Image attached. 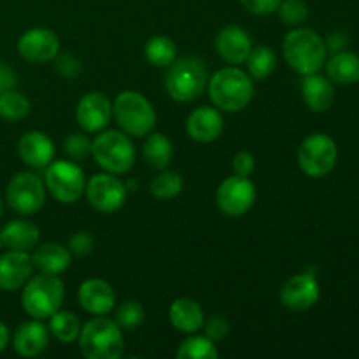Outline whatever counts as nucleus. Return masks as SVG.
<instances>
[{
  "label": "nucleus",
  "instance_id": "35",
  "mask_svg": "<svg viewBox=\"0 0 359 359\" xmlns=\"http://www.w3.org/2000/svg\"><path fill=\"white\" fill-rule=\"evenodd\" d=\"M277 13H279L283 23L290 25V27H298L309 18V7L304 0H280Z\"/></svg>",
  "mask_w": 359,
  "mask_h": 359
},
{
  "label": "nucleus",
  "instance_id": "27",
  "mask_svg": "<svg viewBox=\"0 0 359 359\" xmlns=\"http://www.w3.org/2000/svg\"><path fill=\"white\" fill-rule=\"evenodd\" d=\"M142 156L151 168L165 170L174 160V146L163 133H151L142 147Z\"/></svg>",
  "mask_w": 359,
  "mask_h": 359
},
{
  "label": "nucleus",
  "instance_id": "7",
  "mask_svg": "<svg viewBox=\"0 0 359 359\" xmlns=\"http://www.w3.org/2000/svg\"><path fill=\"white\" fill-rule=\"evenodd\" d=\"M91 154L105 172L116 175L126 174L135 161L133 142L130 140L128 133L119 130H105L98 133L91 144Z\"/></svg>",
  "mask_w": 359,
  "mask_h": 359
},
{
  "label": "nucleus",
  "instance_id": "43",
  "mask_svg": "<svg viewBox=\"0 0 359 359\" xmlns=\"http://www.w3.org/2000/svg\"><path fill=\"white\" fill-rule=\"evenodd\" d=\"M326 49H332V51L339 53L346 48V37L340 34H332L328 37V42H325Z\"/></svg>",
  "mask_w": 359,
  "mask_h": 359
},
{
  "label": "nucleus",
  "instance_id": "26",
  "mask_svg": "<svg viewBox=\"0 0 359 359\" xmlns=\"http://www.w3.org/2000/svg\"><path fill=\"white\" fill-rule=\"evenodd\" d=\"M326 72L332 83L354 84L359 81V56L342 49L335 53L326 63Z\"/></svg>",
  "mask_w": 359,
  "mask_h": 359
},
{
  "label": "nucleus",
  "instance_id": "29",
  "mask_svg": "<svg viewBox=\"0 0 359 359\" xmlns=\"http://www.w3.org/2000/svg\"><path fill=\"white\" fill-rule=\"evenodd\" d=\"M146 60L154 67H170L177 58V46L167 35H154L146 42Z\"/></svg>",
  "mask_w": 359,
  "mask_h": 359
},
{
  "label": "nucleus",
  "instance_id": "34",
  "mask_svg": "<svg viewBox=\"0 0 359 359\" xmlns=\"http://www.w3.org/2000/svg\"><path fill=\"white\" fill-rule=\"evenodd\" d=\"M146 319V311H144L142 305L135 300H126L123 304H119V307L116 309L114 321L116 325L121 328V332H133V330L140 328Z\"/></svg>",
  "mask_w": 359,
  "mask_h": 359
},
{
  "label": "nucleus",
  "instance_id": "38",
  "mask_svg": "<svg viewBox=\"0 0 359 359\" xmlns=\"http://www.w3.org/2000/svg\"><path fill=\"white\" fill-rule=\"evenodd\" d=\"M55 60H56L55 67L56 70H58V74H62V76L67 77V79H74V77L79 76L81 70H83V65H81L79 60H77L74 55H70V53L56 55Z\"/></svg>",
  "mask_w": 359,
  "mask_h": 359
},
{
  "label": "nucleus",
  "instance_id": "25",
  "mask_svg": "<svg viewBox=\"0 0 359 359\" xmlns=\"http://www.w3.org/2000/svg\"><path fill=\"white\" fill-rule=\"evenodd\" d=\"M0 233H2L6 248L27 252L32 251L34 248H37L39 238H41V230H39L32 221L25 219L9 221V223L0 230Z\"/></svg>",
  "mask_w": 359,
  "mask_h": 359
},
{
  "label": "nucleus",
  "instance_id": "8",
  "mask_svg": "<svg viewBox=\"0 0 359 359\" xmlns=\"http://www.w3.org/2000/svg\"><path fill=\"white\" fill-rule=\"evenodd\" d=\"M46 191L62 203H74L81 198L86 188L84 172L76 161H51L44 168Z\"/></svg>",
  "mask_w": 359,
  "mask_h": 359
},
{
  "label": "nucleus",
  "instance_id": "14",
  "mask_svg": "<svg viewBox=\"0 0 359 359\" xmlns=\"http://www.w3.org/2000/svg\"><path fill=\"white\" fill-rule=\"evenodd\" d=\"M18 53L25 62L48 63L60 53V41L48 28H30L18 39Z\"/></svg>",
  "mask_w": 359,
  "mask_h": 359
},
{
  "label": "nucleus",
  "instance_id": "31",
  "mask_svg": "<svg viewBox=\"0 0 359 359\" xmlns=\"http://www.w3.org/2000/svg\"><path fill=\"white\" fill-rule=\"evenodd\" d=\"M219 356L216 344L207 337H189L179 346V359H216Z\"/></svg>",
  "mask_w": 359,
  "mask_h": 359
},
{
  "label": "nucleus",
  "instance_id": "22",
  "mask_svg": "<svg viewBox=\"0 0 359 359\" xmlns=\"http://www.w3.org/2000/svg\"><path fill=\"white\" fill-rule=\"evenodd\" d=\"M302 98L314 112H326L335 102V88L330 77L314 72L302 79Z\"/></svg>",
  "mask_w": 359,
  "mask_h": 359
},
{
  "label": "nucleus",
  "instance_id": "37",
  "mask_svg": "<svg viewBox=\"0 0 359 359\" xmlns=\"http://www.w3.org/2000/svg\"><path fill=\"white\" fill-rule=\"evenodd\" d=\"M203 330H205V337L210 339L212 342H217V340H223L224 337L230 332V323L224 316H210L207 321H203Z\"/></svg>",
  "mask_w": 359,
  "mask_h": 359
},
{
  "label": "nucleus",
  "instance_id": "4",
  "mask_svg": "<svg viewBox=\"0 0 359 359\" xmlns=\"http://www.w3.org/2000/svg\"><path fill=\"white\" fill-rule=\"evenodd\" d=\"M65 297V286L58 276L39 273L28 279L21 291V305L23 311L32 319H49L56 311H60Z\"/></svg>",
  "mask_w": 359,
  "mask_h": 359
},
{
  "label": "nucleus",
  "instance_id": "10",
  "mask_svg": "<svg viewBox=\"0 0 359 359\" xmlns=\"http://www.w3.org/2000/svg\"><path fill=\"white\" fill-rule=\"evenodd\" d=\"M6 198L14 212L21 216L35 214L46 202L44 181L34 172H20L7 184Z\"/></svg>",
  "mask_w": 359,
  "mask_h": 359
},
{
  "label": "nucleus",
  "instance_id": "44",
  "mask_svg": "<svg viewBox=\"0 0 359 359\" xmlns=\"http://www.w3.org/2000/svg\"><path fill=\"white\" fill-rule=\"evenodd\" d=\"M9 340H11L9 328H7V326L0 321V353H2V351H6V347L9 346Z\"/></svg>",
  "mask_w": 359,
  "mask_h": 359
},
{
  "label": "nucleus",
  "instance_id": "9",
  "mask_svg": "<svg viewBox=\"0 0 359 359\" xmlns=\"http://www.w3.org/2000/svg\"><path fill=\"white\" fill-rule=\"evenodd\" d=\"M339 149L337 142L326 133H312L298 149V165L302 172L312 179L328 175L335 168Z\"/></svg>",
  "mask_w": 359,
  "mask_h": 359
},
{
  "label": "nucleus",
  "instance_id": "39",
  "mask_svg": "<svg viewBox=\"0 0 359 359\" xmlns=\"http://www.w3.org/2000/svg\"><path fill=\"white\" fill-rule=\"evenodd\" d=\"M93 245H95V238L91 237L90 231H77L70 237L69 242V251L70 255H76V256H88L91 251H93Z\"/></svg>",
  "mask_w": 359,
  "mask_h": 359
},
{
  "label": "nucleus",
  "instance_id": "20",
  "mask_svg": "<svg viewBox=\"0 0 359 359\" xmlns=\"http://www.w3.org/2000/svg\"><path fill=\"white\" fill-rule=\"evenodd\" d=\"M224 119L221 116L219 109L216 107H203L195 109L189 114L188 121H186V132L196 142H212L217 137L223 133Z\"/></svg>",
  "mask_w": 359,
  "mask_h": 359
},
{
  "label": "nucleus",
  "instance_id": "11",
  "mask_svg": "<svg viewBox=\"0 0 359 359\" xmlns=\"http://www.w3.org/2000/svg\"><path fill=\"white\" fill-rule=\"evenodd\" d=\"M256 202V188L249 177L231 175L226 177L216 193V203L223 214L230 217L244 216Z\"/></svg>",
  "mask_w": 359,
  "mask_h": 359
},
{
  "label": "nucleus",
  "instance_id": "1",
  "mask_svg": "<svg viewBox=\"0 0 359 359\" xmlns=\"http://www.w3.org/2000/svg\"><path fill=\"white\" fill-rule=\"evenodd\" d=\"M209 97L219 111L238 112L251 104L255 97V84L248 72L237 65L224 67L209 77Z\"/></svg>",
  "mask_w": 359,
  "mask_h": 359
},
{
  "label": "nucleus",
  "instance_id": "28",
  "mask_svg": "<svg viewBox=\"0 0 359 359\" xmlns=\"http://www.w3.org/2000/svg\"><path fill=\"white\" fill-rule=\"evenodd\" d=\"M81 328L83 326H81L79 318L70 311H56L49 318V333L62 344H70L77 340Z\"/></svg>",
  "mask_w": 359,
  "mask_h": 359
},
{
  "label": "nucleus",
  "instance_id": "5",
  "mask_svg": "<svg viewBox=\"0 0 359 359\" xmlns=\"http://www.w3.org/2000/svg\"><path fill=\"white\" fill-rule=\"evenodd\" d=\"M207 83H209L207 67L196 56L175 58L174 63L168 67L167 79H165L168 95L175 102H182V104L196 100L205 91Z\"/></svg>",
  "mask_w": 359,
  "mask_h": 359
},
{
  "label": "nucleus",
  "instance_id": "12",
  "mask_svg": "<svg viewBox=\"0 0 359 359\" xmlns=\"http://www.w3.org/2000/svg\"><path fill=\"white\" fill-rule=\"evenodd\" d=\"M84 191L90 205L100 212H116L126 200V186L111 172L95 174L86 182Z\"/></svg>",
  "mask_w": 359,
  "mask_h": 359
},
{
  "label": "nucleus",
  "instance_id": "17",
  "mask_svg": "<svg viewBox=\"0 0 359 359\" xmlns=\"http://www.w3.org/2000/svg\"><path fill=\"white\" fill-rule=\"evenodd\" d=\"M18 154L28 167L44 170L55 158V144L46 133L32 130L18 140Z\"/></svg>",
  "mask_w": 359,
  "mask_h": 359
},
{
  "label": "nucleus",
  "instance_id": "2",
  "mask_svg": "<svg viewBox=\"0 0 359 359\" xmlns=\"http://www.w3.org/2000/svg\"><path fill=\"white\" fill-rule=\"evenodd\" d=\"M283 53L287 65L300 76L319 72L326 62L325 41L312 28L298 27L287 32L283 42Z\"/></svg>",
  "mask_w": 359,
  "mask_h": 359
},
{
  "label": "nucleus",
  "instance_id": "32",
  "mask_svg": "<svg viewBox=\"0 0 359 359\" xmlns=\"http://www.w3.org/2000/svg\"><path fill=\"white\" fill-rule=\"evenodd\" d=\"M184 188V181H182V175L177 172L165 170L161 174H158L156 177L151 181V195L156 196L160 200H170L175 198L179 193Z\"/></svg>",
  "mask_w": 359,
  "mask_h": 359
},
{
  "label": "nucleus",
  "instance_id": "46",
  "mask_svg": "<svg viewBox=\"0 0 359 359\" xmlns=\"http://www.w3.org/2000/svg\"><path fill=\"white\" fill-rule=\"evenodd\" d=\"M6 248V244H4V238H2V233H0V249Z\"/></svg>",
  "mask_w": 359,
  "mask_h": 359
},
{
  "label": "nucleus",
  "instance_id": "15",
  "mask_svg": "<svg viewBox=\"0 0 359 359\" xmlns=\"http://www.w3.org/2000/svg\"><path fill=\"white\" fill-rule=\"evenodd\" d=\"M76 118L86 133L102 132L112 118V102L100 91H90L77 104Z\"/></svg>",
  "mask_w": 359,
  "mask_h": 359
},
{
  "label": "nucleus",
  "instance_id": "41",
  "mask_svg": "<svg viewBox=\"0 0 359 359\" xmlns=\"http://www.w3.org/2000/svg\"><path fill=\"white\" fill-rule=\"evenodd\" d=\"M256 160L251 153L248 151H241V153L235 154L233 158V172L237 175H242V177H249V175L255 172Z\"/></svg>",
  "mask_w": 359,
  "mask_h": 359
},
{
  "label": "nucleus",
  "instance_id": "18",
  "mask_svg": "<svg viewBox=\"0 0 359 359\" xmlns=\"http://www.w3.org/2000/svg\"><path fill=\"white\" fill-rule=\"evenodd\" d=\"M79 305L91 316H107L116 305V293L109 283L102 279L84 280L77 291Z\"/></svg>",
  "mask_w": 359,
  "mask_h": 359
},
{
  "label": "nucleus",
  "instance_id": "23",
  "mask_svg": "<svg viewBox=\"0 0 359 359\" xmlns=\"http://www.w3.org/2000/svg\"><path fill=\"white\" fill-rule=\"evenodd\" d=\"M32 262H34V269H37L39 272L60 276L70 266L72 255L65 245L58 244V242H48L35 249V252L32 255Z\"/></svg>",
  "mask_w": 359,
  "mask_h": 359
},
{
  "label": "nucleus",
  "instance_id": "19",
  "mask_svg": "<svg viewBox=\"0 0 359 359\" xmlns=\"http://www.w3.org/2000/svg\"><path fill=\"white\" fill-rule=\"evenodd\" d=\"M252 44L249 34L237 25L223 28L216 37V51L221 60L230 65H241L251 53Z\"/></svg>",
  "mask_w": 359,
  "mask_h": 359
},
{
  "label": "nucleus",
  "instance_id": "42",
  "mask_svg": "<svg viewBox=\"0 0 359 359\" xmlns=\"http://www.w3.org/2000/svg\"><path fill=\"white\" fill-rule=\"evenodd\" d=\"M16 90V74L7 63L0 62V95Z\"/></svg>",
  "mask_w": 359,
  "mask_h": 359
},
{
  "label": "nucleus",
  "instance_id": "36",
  "mask_svg": "<svg viewBox=\"0 0 359 359\" xmlns=\"http://www.w3.org/2000/svg\"><path fill=\"white\" fill-rule=\"evenodd\" d=\"M91 144L93 140L88 139L84 133H70L63 142V151L72 161H81L91 154Z\"/></svg>",
  "mask_w": 359,
  "mask_h": 359
},
{
  "label": "nucleus",
  "instance_id": "21",
  "mask_svg": "<svg viewBox=\"0 0 359 359\" xmlns=\"http://www.w3.org/2000/svg\"><path fill=\"white\" fill-rule=\"evenodd\" d=\"M49 344V330L41 319H32L18 326L13 337V347L20 356L35 358L44 353Z\"/></svg>",
  "mask_w": 359,
  "mask_h": 359
},
{
  "label": "nucleus",
  "instance_id": "30",
  "mask_svg": "<svg viewBox=\"0 0 359 359\" xmlns=\"http://www.w3.org/2000/svg\"><path fill=\"white\" fill-rule=\"evenodd\" d=\"M244 63L252 79L263 81L273 74V70L277 67V58L276 53L269 46H258V48L251 49V53H249Z\"/></svg>",
  "mask_w": 359,
  "mask_h": 359
},
{
  "label": "nucleus",
  "instance_id": "24",
  "mask_svg": "<svg viewBox=\"0 0 359 359\" xmlns=\"http://www.w3.org/2000/svg\"><path fill=\"white\" fill-rule=\"evenodd\" d=\"M168 318H170L172 326L179 332L186 333V335H193L198 330H202L203 321H205L202 307L191 298H177L170 305Z\"/></svg>",
  "mask_w": 359,
  "mask_h": 359
},
{
  "label": "nucleus",
  "instance_id": "3",
  "mask_svg": "<svg viewBox=\"0 0 359 359\" xmlns=\"http://www.w3.org/2000/svg\"><path fill=\"white\" fill-rule=\"evenodd\" d=\"M79 351L88 359H118L125 351V339L121 328L114 319L97 316L81 328Z\"/></svg>",
  "mask_w": 359,
  "mask_h": 359
},
{
  "label": "nucleus",
  "instance_id": "40",
  "mask_svg": "<svg viewBox=\"0 0 359 359\" xmlns=\"http://www.w3.org/2000/svg\"><path fill=\"white\" fill-rule=\"evenodd\" d=\"M241 2L249 13L258 14V16H266V14L277 13L280 0H241Z\"/></svg>",
  "mask_w": 359,
  "mask_h": 359
},
{
  "label": "nucleus",
  "instance_id": "13",
  "mask_svg": "<svg viewBox=\"0 0 359 359\" xmlns=\"http://www.w3.org/2000/svg\"><path fill=\"white\" fill-rule=\"evenodd\" d=\"M319 297H321V287H319L318 279L312 272L297 273L280 287V304L291 311H309L318 304Z\"/></svg>",
  "mask_w": 359,
  "mask_h": 359
},
{
  "label": "nucleus",
  "instance_id": "16",
  "mask_svg": "<svg viewBox=\"0 0 359 359\" xmlns=\"http://www.w3.org/2000/svg\"><path fill=\"white\" fill-rule=\"evenodd\" d=\"M34 273V262L27 251L9 249L0 256V290H21Z\"/></svg>",
  "mask_w": 359,
  "mask_h": 359
},
{
  "label": "nucleus",
  "instance_id": "6",
  "mask_svg": "<svg viewBox=\"0 0 359 359\" xmlns=\"http://www.w3.org/2000/svg\"><path fill=\"white\" fill-rule=\"evenodd\" d=\"M112 118L121 132L132 137H144L156 125V111L151 102L139 91H123L112 104Z\"/></svg>",
  "mask_w": 359,
  "mask_h": 359
},
{
  "label": "nucleus",
  "instance_id": "45",
  "mask_svg": "<svg viewBox=\"0 0 359 359\" xmlns=\"http://www.w3.org/2000/svg\"><path fill=\"white\" fill-rule=\"evenodd\" d=\"M2 212H4V202L2 198H0V217H2Z\"/></svg>",
  "mask_w": 359,
  "mask_h": 359
},
{
  "label": "nucleus",
  "instance_id": "33",
  "mask_svg": "<svg viewBox=\"0 0 359 359\" xmlns=\"http://www.w3.org/2000/svg\"><path fill=\"white\" fill-rule=\"evenodd\" d=\"M30 112V102L16 90L0 95V118L7 121H20Z\"/></svg>",
  "mask_w": 359,
  "mask_h": 359
}]
</instances>
